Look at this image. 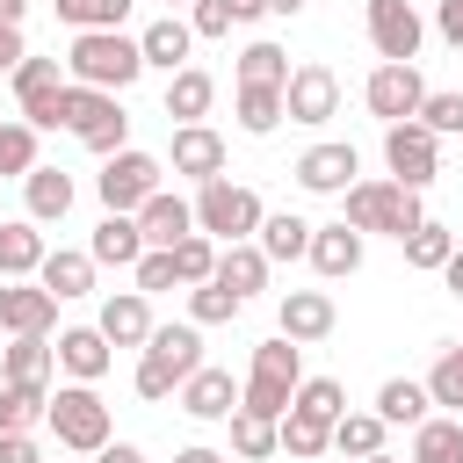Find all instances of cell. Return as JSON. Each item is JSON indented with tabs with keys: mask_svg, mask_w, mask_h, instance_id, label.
<instances>
[{
	"mask_svg": "<svg viewBox=\"0 0 463 463\" xmlns=\"http://www.w3.org/2000/svg\"><path fill=\"white\" fill-rule=\"evenodd\" d=\"M137 51H145V72H181L188 65V51H195V29L181 22V14H159V22H145L137 29Z\"/></svg>",
	"mask_w": 463,
	"mask_h": 463,
	"instance_id": "ac0fdd59",
	"label": "cell"
},
{
	"mask_svg": "<svg viewBox=\"0 0 463 463\" xmlns=\"http://www.w3.org/2000/svg\"><path fill=\"white\" fill-rule=\"evenodd\" d=\"M268 14H304V0H268Z\"/></svg>",
	"mask_w": 463,
	"mask_h": 463,
	"instance_id": "91938a15",
	"label": "cell"
},
{
	"mask_svg": "<svg viewBox=\"0 0 463 463\" xmlns=\"http://www.w3.org/2000/svg\"><path fill=\"white\" fill-rule=\"evenodd\" d=\"M412 123H427L434 137H463V94L456 87H427V101H420Z\"/></svg>",
	"mask_w": 463,
	"mask_h": 463,
	"instance_id": "7dc6e473",
	"label": "cell"
},
{
	"mask_svg": "<svg viewBox=\"0 0 463 463\" xmlns=\"http://www.w3.org/2000/svg\"><path fill=\"white\" fill-rule=\"evenodd\" d=\"M0 463H51L36 449V434H0Z\"/></svg>",
	"mask_w": 463,
	"mask_h": 463,
	"instance_id": "f907efd6",
	"label": "cell"
},
{
	"mask_svg": "<svg viewBox=\"0 0 463 463\" xmlns=\"http://www.w3.org/2000/svg\"><path fill=\"white\" fill-rule=\"evenodd\" d=\"M137 253H145L137 217H101L94 239H87V260H94V268H137Z\"/></svg>",
	"mask_w": 463,
	"mask_h": 463,
	"instance_id": "f1b7e54d",
	"label": "cell"
},
{
	"mask_svg": "<svg viewBox=\"0 0 463 463\" xmlns=\"http://www.w3.org/2000/svg\"><path fill=\"white\" fill-rule=\"evenodd\" d=\"M275 326H282V340L311 347V340H326V333L340 326V311H333V297H326V289H282V304H275Z\"/></svg>",
	"mask_w": 463,
	"mask_h": 463,
	"instance_id": "9a60e30c",
	"label": "cell"
},
{
	"mask_svg": "<svg viewBox=\"0 0 463 463\" xmlns=\"http://www.w3.org/2000/svg\"><path fill=\"white\" fill-rule=\"evenodd\" d=\"M22 14H29V0H0V29H22Z\"/></svg>",
	"mask_w": 463,
	"mask_h": 463,
	"instance_id": "680465c9",
	"label": "cell"
},
{
	"mask_svg": "<svg viewBox=\"0 0 463 463\" xmlns=\"http://www.w3.org/2000/svg\"><path fill=\"white\" fill-rule=\"evenodd\" d=\"M289 80V51L282 43H246L239 51V87H282Z\"/></svg>",
	"mask_w": 463,
	"mask_h": 463,
	"instance_id": "f35d334b",
	"label": "cell"
},
{
	"mask_svg": "<svg viewBox=\"0 0 463 463\" xmlns=\"http://www.w3.org/2000/svg\"><path fill=\"white\" fill-rule=\"evenodd\" d=\"M253 246H260L268 268H275V260H304V253H311V224H304L297 210H275V217H260Z\"/></svg>",
	"mask_w": 463,
	"mask_h": 463,
	"instance_id": "83f0119b",
	"label": "cell"
},
{
	"mask_svg": "<svg viewBox=\"0 0 463 463\" xmlns=\"http://www.w3.org/2000/svg\"><path fill=\"white\" fill-rule=\"evenodd\" d=\"M210 282H224L239 304L253 297V289H268V260H260V246L253 239H239V246H217V275Z\"/></svg>",
	"mask_w": 463,
	"mask_h": 463,
	"instance_id": "f546056e",
	"label": "cell"
},
{
	"mask_svg": "<svg viewBox=\"0 0 463 463\" xmlns=\"http://www.w3.org/2000/svg\"><path fill=\"white\" fill-rule=\"evenodd\" d=\"M137 72H145V51H137V36H123V29H80V36L65 43V80H72V87L123 94Z\"/></svg>",
	"mask_w": 463,
	"mask_h": 463,
	"instance_id": "6da1fadb",
	"label": "cell"
},
{
	"mask_svg": "<svg viewBox=\"0 0 463 463\" xmlns=\"http://www.w3.org/2000/svg\"><path fill=\"white\" fill-rule=\"evenodd\" d=\"M174 463H232V456H224V449H210V441H188Z\"/></svg>",
	"mask_w": 463,
	"mask_h": 463,
	"instance_id": "11a10c76",
	"label": "cell"
},
{
	"mask_svg": "<svg viewBox=\"0 0 463 463\" xmlns=\"http://www.w3.org/2000/svg\"><path fill=\"white\" fill-rule=\"evenodd\" d=\"M22 58H29V43H22V29H0V80H7V72H14Z\"/></svg>",
	"mask_w": 463,
	"mask_h": 463,
	"instance_id": "f5cc1de1",
	"label": "cell"
},
{
	"mask_svg": "<svg viewBox=\"0 0 463 463\" xmlns=\"http://www.w3.org/2000/svg\"><path fill=\"white\" fill-rule=\"evenodd\" d=\"M412 463H463V420L456 412H427L420 427H412Z\"/></svg>",
	"mask_w": 463,
	"mask_h": 463,
	"instance_id": "d6a6232c",
	"label": "cell"
},
{
	"mask_svg": "<svg viewBox=\"0 0 463 463\" xmlns=\"http://www.w3.org/2000/svg\"><path fill=\"white\" fill-rule=\"evenodd\" d=\"M72 174L65 166H36L29 181H22V203H29V224H65V210H72Z\"/></svg>",
	"mask_w": 463,
	"mask_h": 463,
	"instance_id": "d4e9b609",
	"label": "cell"
},
{
	"mask_svg": "<svg viewBox=\"0 0 463 463\" xmlns=\"http://www.w3.org/2000/svg\"><path fill=\"white\" fill-rule=\"evenodd\" d=\"M232 456H246V463H268L275 456V420H260V412H232Z\"/></svg>",
	"mask_w": 463,
	"mask_h": 463,
	"instance_id": "f6af8a7d",
	"label": "cell"
},
{
	"mask_svg": "<svg viewBox=\"0 0 463 463\" xmlns=\"http://www.w3.org/2000/svg\"><path fill=\"white\" fill-rule=\"evenodd\" d=\"M43 427L58 434V449L65 456H94V449H109L116 434H109V405H101V391L94 383H58L51 391V405H43Z\"/></svg>",
	"mask_w": 463,
	"mask_h": 463,
	"instance_id": "277c9868",
	"label": "cell"
},
{
	"mask_svg": "<svg viewBox=\"0 0 463 463\" xmlns=\"http://www.w3.org/2000/svg\"><path fill=\"white\" fill-rule=\"evenodd\" d=\"M174 253V275H181V289H195V282H210L217 275V239H203V232H188L181 246H166Z\"/></svg>",
	"mask_w": 463,
	"mask_h": 463,
	"instance_id": "7bdbcfd3",
	"label": "cell"
},
{
	"mask_svg": "<svg viewBox=\"0 0 463 463\" xmlns=\"http://www.w3.org/2000/svg\"><path fill=\"white\" fill-rule=\"evenodd\" d=\"M0 123H7V116H0Z\"/></svg>",
	"mask_w": 463,
	"mask_h": 463,
	"instance_id": "be15d7a7",
	"label": "cell"
},
{
	"mask_svg": "<svg viewBox=\"0 0 463 463\" xmlns=\"http://www.w3.org/2000/svg\"><path fill=\"white\" fill-rule=\"evenodd\" d=\"M174 398H181L188 420H232V412H239V383H232V369H210V362H203Z\"/></svg>",
	"mask_w": 463,
	"mask_h": 463,
	"instance_id": "44dd1931",
	"label": "cell"
},
{
	"mask_svg": "<svg viewBox=\"0 0 463 463\" xmlns=\"http://www.w3.org/2000/svg\"><path fill=\"white\" fill-rule=\"evenodd\" d=\"M188 232H195V203H181L174 188L145 195V210H137V239L145 246H181Z\"/></svg>",
	"mask_w": 463,
	"mask_h": 463,
	"instance_id": "7402d4cb",
	"label": "cell"
},
{
	"mask_svg": "<svg viewBox=\"0 0 463 463\" xmlns=\"http://www.w3.org/2000/svg\"><path fill=\"white\" fill-rule=\"evenodd\" d=\"M456 420H463V412H456Z\"/></svg>",
	"mask_w": 463,
	"mask_h": 463,
	"instance_id": "03108f58",
	"label": "cell"
},
{
	"mask_svg": "<svg viewBox=\"0 0 463 463\" xmlns=\"http://www.w3.org/2000/svg\"><path fill=\"white\" fill-rule=\"evenodd\" d=\"M427 398L449 405V412H463V340L434 354V369H427Z\"/></svg>",
	"mask_w": 463,
	"mask_h": 463,
	"instance_id": "bcb514c9",
	"label": "cell"
},
{
	"mask_svg": "<svg viewBox=\"0 0 463 463\" xmlns=\"http://www.w3.org/2000/svg\"><path fill=\"white\" fill-rule=\"evenodd\" d=\"M268 14V0H232V22H260Z\"/></svg>",
	"mask_w": 463,
	"mask_h": 463,
	"instance_id": "6f0895ef",
	"label": "cell"
},
{
	"mask_svg": "<svg viewBox=\"0 0 463 463\" xmlns=\"http://www.w3.org/2000/svg\"><path fill=\"white\" fill-rule=\"evenodd\" d=\"M326 449H333V427H326V420H304V412H282V420H275V456L311 463V456H326Z\"/></svg>",
	"mask_w": 463,
	"mask_h": 463,
	"instance_id": "836d02e7",
	"label": "cell"
},
{
	"mask_svg": "<svg viewBox=\"0 0 463 463\" xmlns=\"http://www.w3.org/2000/svg\"><path fill=\"white\" fill-rule=\"evenodd\" d=\"M427 405H434V398H427V383H412V376H391V383L376 391V405H369V412H376L383 427H420V420H427Z\"/></svg>",
	"mask_w": 463,
	"mask_h": 463,
	"instance_id": "1f68e13d",
	"label": "cell"
},
{
	"mask_svg": "<svg viewBox=\"0 0 463 463\" xmlns=\"http://www.w3.org/2000/svg\"><path fill=\"white\" fill-rule=\"evenodd\" d=\"M58 130H72L87 152H123L130 145V116H123V94H94V87H72L65 80V116H58Z\"/></svg>",
	"mask_w": 463,
	"mask_h": 463,
	"instance_id": "52a82bcc",
	"label": "cell"
},
{
	"mask_svg": "<svg viewBox=\"0 0 463 463\" xmlns=\"http://www.w3.org/2000/svg\"><path fill=\"white\" fill-rule=\"evenodd\" d=\"M282 116H289V123H333V116H340V72L318 65V58L289 65V80H282Z\"/></svg>",
	"mask_w": 463,
	"mask_h": 463,
	"instance_id": "8fae6325",
	"label": "cell"
},
{
	"mask_svg": "<svg viewBox=\"0 0 463 463\" xmlns=\"http://www.w3.org/2000/svg\"><path fill=\"white\" fill-rule=\"evenodd\" d=\"M43 405H51L43 383H0V434H29V427H43Z\"/></svg>",
	"mask_w": 463,
	"mask_h": 463,
	"instance_id": "d590c367",
	"label": "cell"
},
{
	"mask_svg": "<svg viewBox=\"0 0 463 463\" xmlns=\"http://www.w3.org/2000/svg\"><path fill=\"white\" fill-rule=\"evenodd\" d=\"M398 246H405V260H412L420 275H441V260L456 253V232H449V224H434V217H420V224H412Z\"/></svg>",
	"mask_w": 463,
	"mask_h": 463,
	"instance_id": "e575fe53",
	"label": "cell"
},
{
	"mask_svg": "<svg viewBox=\"0 0 463 463\" xmlns=\"http://www.w3.org/2000/svg\"><path fill=\"white\" fill-rule=\"evenodd\" d=\"M383 434H391V427H383L376 412H340V420H333V449L354 456V463H362V456H383Z\"/></svg>",
	"mask_w": 463,
	"mask_h": 463,
	"instance_id": "8d00e7d4",
	"label": "cell"
},
{
	"mask_svg": "<svg viewBox=\"0 0 463 463\" xmlns=\"http://www.w3.org/2000/svg\"><path fill=\"white\" fill-rule=\"evenodd\" d=\"M260 217H268V210H260V195H253L246 181H224V174H217V181H203V188H195V232H203V239H217V246L253 239V232H260Z\"/></svg>",
	"mask_w": 463,
	"mask_h": 463,
	"instance_id": "5b68a950",
	"label": "cell"
},
{
	"mask_svg": "<svg viewBox=\"0 0 463 463\" xmlns=\"http://www.w3.org/2000/svg\"><path fill=\"white\" fill-rule=\"evenodd\" d=\"M58 326V297L43 282H0V333L7 340H51Z\"/></svg>",
	"mask_w": 463,
	"mask_h": 463,
	"instance_id": "5bb4252c",
	"label": "cell"
},
{
	"mask_svg": "<svg viewBox=\"0 0 463 463\" xmlns=\"http://www.w3.org/2000/svg\"><path fill=\"white\" fill-rule=\"evenodd\" d=\"M420 101H427V80H420V65H376L369 80H362V109L391 130V123H412L420 116Z\"/></svg>",
	"mask_w": 463,
	"mask_h": 463,
	"instance_id": "7c38bea8",
	"label": "cell"
},
{
	"mask_svg": "<svg viewBox=\"0 0 463 463\" xmlns=\"http://www.w3.org/2000/svg\"><path fill=\"white\" fill-rule=\"evenodd\" d=\"M289 412H304V420H326V427H333V420L347 412V391H340L333 376H304V383H297V398H289Z\"/></svg>",
	"mask_w": 463,
	"mask_h": 463,
	"instance_id": "ab89813d",
	"label": "cell"
},
{
	"mask_svg": "<svg viewBox=\"0 0 463 463\" xmlns=\"http://www.w3.org/2000/svg\"><path fill=\"white\" fill-rule=\"evenodd\" d=\"M383 181H398V188H434V174H441V137L427 130V123H391L383 130Z\"/></svg>",
	"mask_w": 463,
	"mask_h": 463,
	"instance_id": "30bf717a",
	"label": "cell"
},
{
	"mask_svg": "<svg viewBox=\"0 0 463 463\" xmlns=\"http://www.w3.org/2000/svg\"><path fill=\"white\" fill-rule=\"evenodd\" d=\"M166 159H174V174H181V181H195V188H203V181H217V174H224V137H217L210 123H181Z\"/></svg>",
	"mask_w": 463,
	"mask_h": 463,
	"instance_id": "e0dca14e",
	"label": "cell"
},
{
	"mask_svg": "<svg viewBox=\"0 0 463 463\" xmlns=\"http://www.w3.org/2000/svg\"><path fill=\"white\" fill-rule=\"evenodd\" d=\"M297 383H304V347L275 333V340L253 347V369H246V383H239V405L260 412V420H282L289 398H297Z\"/></svg>",
	"mask_w": 463,
	"mask_h": 463,
	"instance_id": "3957f363",
	"label": "cell"
},
{
	"mask_svg": "<svg viewBox=\"0 0 463 463\" xmlns=\"http://www.w3.org/2000/svg\"><path fill=\"white\" fill-rule=\"evenodd\" d=\"M362 463H398V456H362Z\"/></svg>",
	"mask_w": 463,
	"mask_h": 463,
	"instance_id": "94428289",
	"label": "cell"
},
{
	"mask_svg": "<svg viewBox=\"0 0 463 463\" xmlns=\"http://www.w3.org/2000/svg\"><path fill=\"white\" fill-rule=\"evenodd\" d=\"M7 87H14V116L29 130H58V116H65V65L58 58H22L7 72Z\"/></svg>",
	"mask_w": 463,
	"mask_h": 463,
	"instance_id": "9c48e42d",
	"label": "cell"
},
{
	"mask_svg": "<svg viewBox=\"0 0 463 463\" xmlns=\"http://www.w3.org/2000/svg\"><path fill=\"white\" fill-rule=\"evenodd\" d=\"M340 203H347V210H340V224H354L362 239H369V232L405 239V232L427 217V210H420V195H412V188H398V181H354Z\"/></svg>",
	"mask_w": 463,
	"mask_h": 463,
	"instance_id": "8992f818",
	"label": "cell"
},
{
	"mask_svg": "<svg viewBox=\"0 0 463 463\" xmlns=\"http://www.w3.org/2000/svg\"><path fill=\"white\" fill-rule=\"evenodd\" d=\"M239 311H246V304H239L224 282H195V289H188V326H232Z\"/></svg>",
	"mask_w": 463,
	"mask_h": 463,
	"instance_id": "ee69618b",
	"label": "cell"
},
{
	"mask_svg": "<svg viewBox=\"0 0 463 463\" xmlns=\"http://www.w3.org/2000/svg\"><path fill=\"white\" fill-rule=\"evenodd\" d=\"M441 282H449V289H456V297H463V246H456V253H449V260H441Z\"/></svg>",
	"mask_w": 463,
	"mask_h": 463,
	"instance_id": "9f6ffc18",
	"label": "cell"
},
{
	"mask_svg": "<svg viewBox=\"0 0 463 463\" xmlns=\"http://www.w3.org/2000/svg\"><path fill=\"white\" fill-rule=\"evenodd\" d=\"M354 174H362L354 145H311V152L297 159V188H304V195H347Z\"/></svg>",
	"mask_w": 463,
	"mask_h": 463,
	"instance_id": "2e32d148",
	"label": "cell"
},
{
	"mask_svg": "<svg viewBox=\"0 0 463 463\" xmlns=\"http://www.w3.org/2000/svg\"><path fill=\"white\" fill-rule=\"evenodd\" d=\"M210 101H217V80H210L203 65H181V72L166 80V116H174V130H181V123H203Z\"/></svg>",
	"mask_w": 463,
	"mask_h": 463,
	"instance_id": "4316f807",
	"label": "cell"
},
{
	"mask_svg": "<svg viewBox=\"0 0 463 463\" xmlns=\"http://www.w3.org/2000/svg\"><path fill=\"white\" fill-rule=\"evenodd\" d=\"M434 29H441V43L463 51V0H441V7H434Z\"/></svg>",
	"mask_w": 463,
	"mask_h": 463,
	"instance_id": "816d5d0a",
	"label": "cell"
},
{
	"mask_svg": "<svg viewBox=\"0 0 463 463\" xmlns=\"http://www.w3.org/2000/svg\"><path fill=\"white\" fill-rule=\"evenodd\" d=\"M43 232L29 224V217H0V282H36V268H43Z\"/></svg>",
	"mask_w": 463,
	"mask_h": 463,
	"instance_id": "603a6c76",
	"label": "cell"
},
{
	"mask_svg": "<svg viewBox=\"0 0 463 463\" xmlns=\"http://www.w3.org/2000/svg\"><path fill=\"white\" fill-rule=\"evenodd\" d=\"M130 275H137V297H152V289H181V275H174V253H166V246H145Z\"/></svg>",
	"mask_w": 463,
	"mask_h": 463,
	"instance_id": "c3c4849f",
	"label": "cell"
},
{
	"mask_svg": "<svg viewBox=\"0 0 463 463\" xmlns=\"http://www.w3.org/2000/svg\"><path fill=\"white\" fill-rule=\"evenodd\" d=\"M51 354H58V369H65L72 383H101V376H109V362H116V347H109L94 326H65Z\"/></svg>",
	"mask_w": 463,
	"mask_h": 463,
	"instance_id": "ffe728a7",
	"label": "cell"
},
{
	"mask_svg": "<svg viewBox=\"0 0 463 463\" xmlns=\"http://www.w3.org/2000/svg\"><path fill=\"white\" fill-rule=\"evenodd\" d=\"M51 463H58V456H51Z\"/></svg>",
	"mask_w": 463,
	"mask_h": 463,
	"instance_id": "e7e4bbea",
	"label": "cell"
},
{
	"mask_svg": "<svg viewBox=\"0 0 463 463\" xmlns=\"http://www.w3.org/2000/svg\"><path fill=\"white\" fill-rule=\"evenodd\" d=\"M159 159L152 152H137V145H123V152H109L101 159V174H94V195H101V210L109 217H137L145 210V195H159Z\"/></svg>",
	"mask_w": 463,
	"mask_h": 463,
	"instance_id": "ba28073f",
	"label": "cell"
},
{
	"mask_svg": "<svg viewBox=\"0 0 463 463\" xmlns=\"http://www.w3.org/2000/svg\"><path fill=\"white\" fill-rule=\"evenodd\" d=\"M166 7H181V0H166ZM188 7H195V0H188Z\"/></svg>",
	"mask_w": 463,
	"mask_h": 463,
	"instance_id": "6125c7cd",
	"label": "cell"
},
{
	"mask_svg": "<svg viewBox=\"0 0 463 463\" xmlns=\"http://www.w3.org/2000/svg\"><path fill=\"white\" fill-rule=\"evenodd\" d=\"M326 282H340V275H354L362 268V232L354 224H311V253H304Z\"/></svg>",
	"mask_w": 463,
	"mask_h": 463,
	"instance_id": "cb8c5ba5",
	"label": "cell"
},
{
	"mask_svg": "<svg viewBox=\"0 0 463 463\" xmlns=\"http://www.w3.org/2000/svg\"><path fill=\"white\" fill-rule=\"evenodd\" d=\"M36 282H43L58 304H72V297H87V289H94V260H87L80 246H51V253H43V268H36Z\"/></svg>",
	"mask_w": 463,
	"mask_h": 463,
	"instance_id": "484cf974",
	"label": "cell"
},
{
	"mask_svg": "<svg viewBox=\"0 0 463 463\" xmlns=\"http://www.w3.org/2000/svg\"><path fill=\"white\" fill-rule=\"evenodd\" d=\"M203 369V326H152V340L137 347V398H174L188 376Z\"/></svg>",
	"mask_w": 463,
	"mask_h": 463,
	"instance_id": "7a4b0ae2",
	"label": "cell"
},
{
	"mask_svg": "<svg viewBox=\"0 0 463 463\" xmlns=\"http://www.w3.org/2000/svg\"><path fill=\"white\" fill-rule=\"evenodd\" d=\"M51 369H58L51 340H7L0 347V383H43L51 391Z\"/></svg>",
	"mask_w": 463,
	"mask_h": 463,
	"instance_id": "4dcf8cb0",
	"label": "cell"
},
{
	"mask_svg": "<svg viewBox=\"0 0 463 463\" xmlns=\"http://www.w3.org/2000/svg\"><path fill=\"white\" fill-rule=\"evenodd\" d=\"M43 159H36V130L22 123V116H7L0 123V181H29Z\"/></svg>",
	"mask_w": 463,
	"mask_h": 463,
	"instance_id": "74e56055",
	"label": "cell"
},
{
	"mask_svg": "<svg viewBox=\"0 0 463 463\" xmlns=\"http://www.w3.org/2000/svg\"><path fill=\"white\" fill-rule=\"evenodd\" d=\"M94 333H101L109 347H145V340H152V304H145L137 289H116V297H101Z\"/></svg>",
	"mask_w": 463,
	"mask_h": 463,
	"instance_id": "d6986e66",
	"label": "cell"
},
{
	"mask_svg": "<svg viewBox=\"0 0 463 463\" xmlns=\"http://www.w3.org/2000/svg\"><path fill=\"white\" fill-rule=\"evenodd\" d=\"M188 29H195V36H232V29H239V22H232V0H195V7H188Z\"/></svg>",
	"mask_w": 463,
	"mask_h": 463,
	"instance_id": "681fc988",
	"label": "cell"
},
{
	"mask_svg": "<svg viewBox=\"0 0 463 463\" xmlns=\"http://www.w3.org/2000/svg\"><path fill=\"white\" fill-rule=\"evenodd\" d=\"M94 463H152L137 441H109V449H94Z\"/></svg>",
	"mask_w": 463,
	"mask_h": 463,
	"instance_id": "db71d44e",
	"label": "cell"
},
{
	"mask_svg": "<svg viewBox=\"0 0 463 463\" xmlns=\"http://www.w3.org/2000/svg\"><path fill=\"white\" fill-rule=\"evenodd\" d=\"M369 43H376V58L383 65H412L420 58V43H427V22H420V7L412 0H369Z\"/></svg>",
	"mask_w": 463,
	"mask_h": 463,
	"instance_id": "4fadbf2b",
	"label": "cell"
},
{
	"mask_svg": "<svg viewBox=\"0 0 463 463\" xmlns=\"http://www.w3.org/2000/svg\"><path fill=\"white\" fill-rule=\"evenodd\" d=\"M275 123H282V87H239V130L268 137Z\"/></svg>",
	"mask_w": 463,
	"mask_h": 463,
	"instance_id": "b9f144b4",
	"label": "cell"
},
{
	"mask_svg": "<svg viewBox=\"0 0 463 463\" xmlns=\"http://www.w3.org/2000/svg\"><path fill=\"white\" fill-rule=\"evenodd\" d=\"M51 7L72 36L80 29H123V14H130V0H51Z\"/></svg>",
	"mask_w": 463,
	"mask_h": 463,
	"instance_id": "60d3db41",
	"label": "cell"
}]
</instances>
